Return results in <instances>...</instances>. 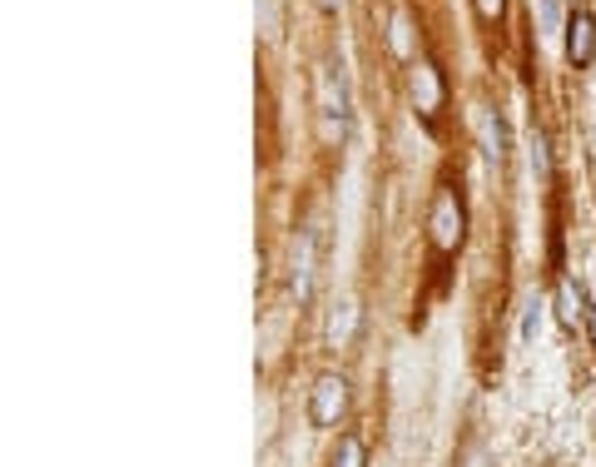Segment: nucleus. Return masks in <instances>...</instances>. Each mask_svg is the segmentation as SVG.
Listing matches in <instances>:
<instances>
[{"mask_svg": "<svg viewBox=\"0 0 596 467\" xmlns=\"http://www.w3.org/2000/svg\"><path fill=\"white\" fill-rule=\"evenodd\" d=\"M428 229H433V249H438V254H452V249L462 244V199H457L452 189H443V194H438Z\"/></svg>", "mask_w": 596, "mask_h": 467, "instance_id": "nucleus-1", "label": "nucleus"}, {"mask_svg": "<svg viewBox=\"0 0 596 467\" xmlns=\"http://www.w3.org/2000/svg\"><path fill=\"white\" fill-rule=\"evenodd\" d=\"M308 294H313V234H303L294 249V299L308 304Z\"/></svg>", "mask_w": 596, "mask_h": 467, "instance_id": "nucleus-6", "label": "nucleus"}, {"mask_svg": "<svg viewBox=\"0 0 596 467\" xmlns=\"http://www.w3.org/2000/svg\"><path fill=\"white\" fill-rule=\"evenodd\" d=\"M567 55H572V65H592L596 55V20L587 10H577L572 20H567Z\"/></svg>", "mask_w": 596, "mask_h": 467, "instance_id": "nucleus-4", "label": "nucleus"}, {"mask_svg": "<svg viewBox=\"0 0 596 467\" xmlns=\"http://www.w3.org/2000/svg\"><path fill=\"white\" fill-rule=\"evenodd\" d=\"M333 467H368L363 443H358V438H338V448H333Z\"/></svg>", "mask_w": 596, "mask_h": 467, "instance_id": "nucleus-9", "label": "nucleus"}, {"mask_svg": "<svg viewBox=\"0 0 596 467\" xmlns=\"http://www.w3.org/2000/svg\"><path fill=\"white\" fill-rule=\"evenodd\" d=\"M557 20H562V5H557V0H542V25L557 30Z\"/></svg>", "mask_w": 596, "mask_h": 467, "instance_id": "nucleus-11", "label": "nucleus"}, {"mask_svg": "<svg viewBox=\"0 0 596 467\" xmlns=\"http://www.w3.org/2000/svg\"><path fill=\"white\" fill-rule=\"evenodd\" d=\"M353 328H358V304H338L333 318H328V343L343 348V343L353 338Z\"/></svg>", "mask_w": 596, "mask_h": 467, "instance_id": "nucleus-7", "label": "nucleus"}, {"mask_svg": "<svg viewBox=\"0 0 596 467\" xmlns=\"http://www.w3.org/2000/svg\"><path fill=\"white\" fill-rule=\"evenodd\" d=\"M318 5H323V10H333V5H338V0H318Z\"/></svg>", "mask_w": 596, "mask_h": 467, "instance_id": "nucleus-13", "label": "nucleus"}, {"mask_svg": "<svg viewBox=\"0 0 596 467\" xmlns=\"http://www.w3.org/2000/svg\"><path fill=\"white\" fill-rule=\"evenodd\" d=\"M557 318H562V328H582L592 313H587V299H582V289L572 284V279H562L557 284Z\"/></svg>", "mask_w": 596, "mask_h": 467, "instance_id": "nucleus-5", "label": "nucleus"}, {"mask_svg": "<svg viewBox=\"0 0 596 467\" xmlns=\"http://www.w3.org/2000/svg\"><path fill=\"white\" fill-rule=\"evenodd\" d=\"M592 338H596V304H592Z\"/></svg>", "mask_w": 596, "mask_h": 467, "instance_id": "nucleus-14", "label": "nucleus"}, {"mask_svg": "<svg viewBox=\"0 0 596 467\" xmlns=\"http://www.w3.org/2000/svg\"><path fill=\"white\" fill-rule=\"evenodd\" d=\"M477 15H482V20L492 25V20L502 15V0H477Z\"/></svg>", "mask_w": 596, "mask_h": 467, "instance_id": "nucleus-12", "label": "nucleus"}, {"mask_svg": "<svg viewBox=\"0 0 596 467\" xmlns=\"http://www.w3.org/2000/svg\"><path fill=\"white\" fill-rule=\"evenodd\" d=\"M393 50L408 55V15H393Z\"/></svg>", "mask_w": 596, "mask_h": 467, "instance_id": "nucleus-10", "label": "nucleus"}, {"mask_svg": "<svg viewBox=\"0 0 596 467\" xmlns=\"http://www.w3.org/2000/svg\"><path fill=\"white\" fill-rule=\"evenodd\" d=\"M413 100H418V115L433 125L443 110V75L433 60H413Z\"/></svg>", "mask_w": 596, "mask_h": 467, "instance_id": "nucleus-2", "label": "nucleus"}, {"mask_svg": "<svg viewBox=\"0 0 596 467\" xmlns=\"http://www.w3.org/2000/svg\"><path fill=\"white\" fill-rule=\"evenodd\" d=\"M343 408H348V383H343L338 373H323V378L313 383V423H318V428H333Z\"/></svg>", "mask_w": 596, "mask_h": 467, "instance_id": "nucleus-3", "label": "nucleus"}, {"mask_svg": "<svg viewBox=\"0 0 596 467\" xmlns=\"http://www.w3.org/2000/svg\"><path fill=\"white\" fill-rule=\"evenodd\" d=\"M477 125H482V135H487V155H492V159L507 155V130H502V120H497L492 110H482V115H477Z\"/></svg>", "mask_w": 596, "mask_h": 467, "instance_id": "nucleus-8", "label": "nucleus"}]
</instances>
